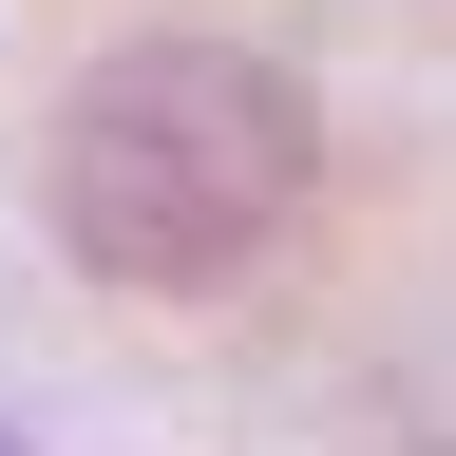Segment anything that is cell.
<instances>
[{
    "label": "cell",
    "mask_w": 456,
    "mask_h": 456,
    "mask_svg": "<svg viewBox=\"0 0 456 456\" xmlns=\"http://www.w3.org/2000/svg\"><path fill=\"white\" fill-rule=\"evenodd\" d=\"M305 171H323L305 77L266 38L171 20V38H114L57 114V248L134 305H209L305 228Z\"/></svg>",
    "instance_id": "obj_1"
},
{
    "label": "cell",
    "mask_w": 456,
    "mask_h": 456,
    "mask_svg": "<svg viewBox=\"0 0 456 456\" xmlns=\"http://www.w3.org/2000/svg\"><path fill=\"white\" fill-rule=\"evenodd\" d=\"M0 456H20V437H0Z\"/></svg>",
    "instance_id": "obj_2"
}]
</instances>
